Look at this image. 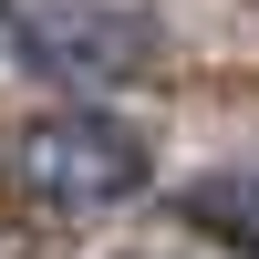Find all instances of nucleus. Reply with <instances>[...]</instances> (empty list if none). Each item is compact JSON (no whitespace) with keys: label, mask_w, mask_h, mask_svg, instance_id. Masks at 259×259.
Returning a JSON list of instances; mask_svg holds the SVG:
<instances>
[{"label":"nucleus","mask_w":259,"mask_h":259,"mask_svg":"<svg viewBox=\"0 0 259 259\" xmlns=\"http://www.w3.org/2000/svg\"><path fill=\"white\" fill-rule=\"evenodd\" d=\"M177 207H187V228H207L218 249L259 259V177H197Z\"/></svg>","instance_id":"7ed1b4c3"},{"label":"nucleus","mask_w":259,"mask_h":259,"mask_svg":"<svg viewBox=\"0 0 259 259\" xmlns=\"http://www.w3.org/2000/svg\"><path fill=\"white\" fill-rule=\"evenodd\" d=\"M0 52H11V31H0Z\"/></svg>","instance_id":"20e7f679"},{"label":"nucleus","mask_w":259,"mask_h":259,"mask_svg":"<svg viewBox=\"0 0 259 259\" xmlns=\"http://www.w3.org/2000/svg\"><path fill=\"white\" fill-rule=\"evenodd\" d=\"M0 31L52 83H124L156 62V0H0Z\"/></svg>","instance_id":"f257e3e1"},{"label":"nucleus","mask_w":259,"mask_h":259,"mask_svg":"<svg viewBox=\"0 0 259 259\" xmlns=\"http://www.w3.org/2000/svg\"><path fill=\"white\" fill-rule=\"evenodd\" d=\"M21 177L62 218H104V207H124V197L156 187V145L135 124H114V114H41L21 135Z\"/></svg>","instance_id":"f03ea898"}]
</instances>
